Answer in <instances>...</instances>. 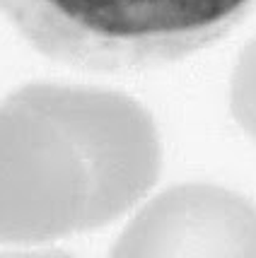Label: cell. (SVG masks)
<instances>
[{
  "label": "cell",
  "mask_w": 256,
  "mask_h": 258,
  "mask_svg": "<svg viewBox=\"0 0 256 258\" xmlns=\"http://www.w3.org/2000/svg\"><path fill=\"white\" fill-rule=\"evenodd\" d=\"M254 8L256 0H0V15L32 48L97 73L181 60Z\"/></svg>",
  "instance_id": "cell-2"
},
{
  "label": "cell",
  "mask_w": 256,
  "mask_h": 258,
  "mask_svg": "<svg viewBox=\"0 0 256 258\" xmlns=\"http://www.w3.org/2000/svg\"><path fill=\"white\" fill-rule=\"evenodd\" d=\"M114 256H256V208L218 186H177L135 217Z\"/></svg>",
  "instance_id": "cell-3"
},
{
  "label": "cell",
  "mask_w": 256,
  "mask_h": 258,
  "mask_svg": "<svg viewBox=\"0 0 256 258\" xmlns=\"http://www.w3.org/2000/svg\"><path fill=\"white\" fill-rule=\"evenodd\" d=\"M234 113L246 131L256 135V80L254 82H234Z\"/></svg>",
  "instance_id": "cell-4"
},
{
  "label": "cell",
  "mask_w": 256,
  "mask_h": 258,
  "mask_svg": "<svg viewBox=\"0 0 256 258\" xmlns=\"http://www.w3.org/2000/svg\"><path fill=\"white\" fill-rule=\"evenodd\" d=\"M157 171L155 125L133 99L22 87L0 106V239L41 241L107 225Z\"/></svg>",
  "instance_id": "cell-1"
}]
</instances>
